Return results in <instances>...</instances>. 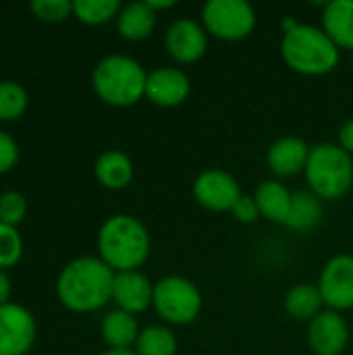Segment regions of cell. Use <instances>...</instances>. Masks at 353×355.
<instances>
[{
    "label": "cell",
    "mask_w": 353,
    "mask_h": 355,
    "mask_svg": "<svg viewBox=\"0 0 353 355\" xmlns=\"http://www.w3.org/2000/svg\"><path fill=\"white\" fill-rule=\"evenodd\" d=\"M114 270L94 256L71 260L58 275L56 295L73 312H94L112 300Z\"/></svg>",
    "instance_id": "cell-1"
},
{
    "label": "cell",
    "mask_w": 353,
    "mask_h": 355,
    "mask_svg": "<svg viewBox=\"0 0 353 355\" xmlns=\"http://www.w3.org/2000/svg\"><path fill=\"white\" fill-rule=\"evenodd\" d=\"M281 56L285 64L306 77H322L339 67L341 50L322 27L287 21L283 23Z\"/></svg>",
    "instance_id": "cell-2"
},
{
    "label": "cell",
    "mask_w": 353,
    "mask_h": 355,
    "mask_svg": "<svg viewBox=\"0 0 353 355\" xmlns=\"http://www.w3.org/2000/svg\"><path fill=\"white\" fill-rule=\"evenodd\" d=\"M98 252L114 272L139 270L152 252V237L139 218L114 214L98 231Z\"/></svg>",
    "instance_id": "cell-3"
},
{
    "label": "cell",
    "mask_w": 353,
    "mask_h": 355,
    "mask_svg": "<svg viewBox=\"0 0 353 355\" xmlns=\"http://www.w3.org/2000/svg\"><path fill=\"white\" fill-rule=\"evenodd\" d=\"M148 73L139 60L127 54L104 56L92 73V85L102 102L127 108L146 98Z\"/></svg>",
    "instance_id": "cell-4"
},
{
    "label": "cell",
    "mask_w": 353,
    "mask_h": 355,
    "mask_svg": "<svg viewBox=\"0 0 353 355\" xmlns=\"http://www.w3.org/2000/svg\"><path fill=\"white\" fill-rule=\"evenodd\" d=\"M304 175L314 196L325 202H337L352 191L353 158L339 144H316L310 148Z\"/></svg>",
    "instance_id": "cell-5"
},
{
    "label": "cell",
    "mask_w": 353,
    "mask_h": 355,
    "mask_svg": "<svg viewBox=\"0 0 353 355\" xmlns=\"http://www.w3.org/2000/svg\"><path fill=\"white\" fill-rule=\"evenodd\" d=\"M152 308L164 322L183 327L198 320L204 308V300L196 283L185 277L171 275L154 283Z\"/></svg>",
    "instance_id": "cell-6"
},
{
    "label": "cell",
    "mask_w": 353,
    "mask_h": 355,
    "mask_svg": "<svg viewBox=\"0 0 353 355\" xmlns=\"http://www.w3.org/2000/svg\"><path fill=\"white\" fill-rule=\"evenodd\" d=\"M256 23V8L246 0H208L202 8L206 33L223 42H241L250 37Z\"/></svg>",
    "instance_id": "cell-7"
},
{
    "label": "cell",
    "mask_w": 353,
    "mask_h": 355,
    "mask_svg": "<svg viewBox=\"0 0 353 355\" xmlns=\"http://www.w3.org/2000/svg\"><path fill=\"white\" fill-rule=\"evenodd\" d=\"M191 193L193 200L210 212H231L237 200L243 196L239 181L231 173L221 168L202 171L193 179Z\"/></svg>",
    "instance_id": "cell-8"
},
{
    "label": "cell",
    "mask_w": 353,
    "mask_h": 355,
    "mask_svg": "<svg viewBox=\"0 0 353 355\" xmlns=\"http://www.w3.org/2000/svg\"><path fill=\"white\" fill-rule=\"evenodd\" d=\"M318 291L327 310L345 312L353 308V256L337 254L333 256L320 272Z\"/></svg>",
    "instance_id": "cell-9"
},
{
    "label": "cell",
    "mask_w": 353,
    "mask_h": 355,
    "mask_svg": "<svg viewBox=\"0 0 353 355\" xmlns=\"http://www.w3.org/2000/svg\"><path fill=\"white\" fill-rule=\"evenodd\" d=\"M35 341V320L21 304L0 306V355H23Z\"/></svg>",
    "instance_id": "cell-10"
},
{
    "label": "cell",
    "mask_w": 353,
    "mask_h": 355,
    "mask_svg": "<svg viewBox=\"0 0 353 355\" xmlns=\"http://www.w3.org/2000/svg\"><path fill=\"white\" fill-rule=\"evenodd\" d=\"M164 48L175 62L193 64L208 50V33L204 25L193 19H177L164 33Z\"/></svg>",
    "instance_id": "cell-11"
},
{
    "label": "cell",
    "mask_w": 353,
    "mask_h": 355,
    "mask_svg": "<svg viewBox=\"0 0 353 355\" xmlns=\"http://www.w3.org/2000/svg\"><path fill=\"white\" fill-rule=\"evenodd\" d=\"M352 339V331L341 312L322 310L308 324V345L314 355H341Z\"/></svg>",
    "instance_id": "cell-12"
},
{
    "label": "cell",
    "mask_w": 353,
    "mask_h": 355,
    "mask_svg": "<svg viewBox=\"0 0 353 355\" xmlns=\"http://www.w3.org/2000/svg\"><path fill=\"white\" fill-rule=\"evenodd\" d=\"M191 92L189 75L179 67H158L148 73L146 98L160 108L181 106Z\"/></svg>",
    "instance_id": "cell-13"
},
{
    "label": "cell",
    "mask_w": 353,
    "mask_h": 355,
    "mask_svg": "<svg viewBox=\"0 0 353 355\" xmlns=\"http://www.w3.org/2000/svg\"><path fill=\"white\" fill-rule=\"evenodd\" d=\"M154 300V285L150 279L139 270H125L114 272L112 285V302L119 310L129 314H141L152 306Z\"/></svg>",
    "instance_id": "cell-14"
},
{
    "label": "cell",
    "mask_w": 353,
    "mask_h": 355,
    "mask_svg": "<svg viewBox=\"0 0 353 355\" xmlns=\"http://www.w3.org/2000/svg\"><path fill=\"white\" fill-rule=\"evenodd\" d=\"M310 146L302 137H279L266 150V164L277 177H295L306 171Z\"/></svg>",
    "instance_id": "cell-15"
},
{
    "label": "cell",
    "mask_w": 353,
    "mask_h": 355,
    "mask_svg": "<svg viewBox=\"0 0 353 355\" xmlns=\"http://www.w3.org/2000/svg\"><path fill=\"white\" fill-rule=\"evenodd\" d=\"M291 198L293 193L281 181H275V179L262 181L254 191V200L258 204L260 216L279 225H285L289 218Z\"/></svg>",
    "instance_id": "cell-16"
},
{
    "label": "cell",
    "mask_w": 353,
    "mask_h": 355,
    "mask_svg": "<svg viewBox=\"0 0 353 355\" xmlns=\"http://www.w3.org/2000/svg\"><path fill=\"white\" fill-rule=\"evenodd\" d=\"M322 29L339 50H353V0H333L325 4Z\"/></svg>",
    "instance_id": "cell-17"
},
{
    "label": "cell",
    "mask_w": 353,
    "mask_h": 355,
    "mask_svg": "<svg viewBox=\"0 0 353 355\" xmlns=\"http://www.w3.org/2000/svg\"><path fill=\"white\" fill-rule=\"evenodd\" d=\"M94 173H96V179L100 181V185H104L108 189H125L133 181L135 166L125 152L106 150L104 154L98 156V160L94 164Z\"/></svg>",
    "instance_id": "cell-18"
},
{
    "label": "cell",
    "mask_w": 353,
    "mask_h": 355,
    "mask_svg": "<svg viewBox=\"0 0 353 355\" xmlns=\"http://www.w3.org/2000/svg\"><path fill=\"white\" fill-rule=\"evenodd\" d=\"M100 333L110 349H133L141 329L133 314L117 308L104 316Z\"/></svg>",
    "instance_id": "cell-19"
},
{
    "label": "cell",
    "mask_w": 353,
    "mask_h": 355,
    "mask_svg": "<svg viewBox=\"0 0 353 355\" xmlns=\"http://www.w3.org/2000/svg\"><path fill=\"white\" fill-rule=\"evenodd\" d=\"M156 27V12L150 8L148 2H131L121 8L117 17L119 33L129 42L146 40Z\"/></svg>",
    "instance_id": "cell-20"
},
{
    "label": "cell",
    "mask_w": 353,
    "mask_h": 355,
    "mask_svg": "<svg viewBox=\"0 0 353 355\" xmlns=\"http://www.w3.org/2000/svg\"><path fill=\"white\" fill-rule=\"evenodd\" d=\"M322 200L312 191H295L291 198V210L287 218V227L295 233H312L322 223Z\"/></svg>",
    "instance_id": "cell-21"
},
{
    "label": "cell",
    "mask_w": 353,
    "mask_h": 355,
    "mask_svg": "<svg viewBox=\"0 0 353 355\" xmlns=\"http://www.w3.org/2000/svg\"><path fill=\"white\" fill-rule=\"evenodd\" d=\"M322 295L318 291V285L312 283H300L291 287L285 295L283 308L293 320H314L322 312Z\"/></svg>",
    "instance_id": "cell-22"
},
{
    "label": "cell",
    "mask_w": 353,
    "mask_h": 355,
    "mask_svg": "<svg viewBox=\"0 0 353 355\" xmlns=\"http://www.w3.org/2000/svg\"><path fill=\"white\" fill-rule=\"evenodd\" d=\"M133 349L137 355H177L179 341L169 327L152 324L141 329Z\"/></svg>",
    "instance_id": "cell-23"
},
{
    "label": "cell",
    "mask_w": 353,
    "mask_h": 355,
    "mask_svg": "<svg viewBox=\"0 0 353 355\" xmlns=\"http://www.w3.org/2000/svg\"><path fill=\"white\" fill-rule=\"evenodd\" d=\"M119 0H73V12L87 25H102L117 19L121 12Z\"/></svg>",
    "instance_id": "cell-24"
},
{
    "label": "cell",
    "mask_w": 353,
    "mask_h": 355,
    "mask_svg": "<svg viewBox=\"0 0 353 355\" xmlns=\"http://www.w3.org/2000/svg\"><path fill=\"white\" fill-rule=\"evenodd\" d=\"M27 89L12 79L0 81V121H12L27 108Z\"/></svg>",
    "instance_id": "cell-25"
},
{
    "label": "cell",
    "mask_w": 353,
    "mask_h": 355,
    "mask_svg": "<svg viewBox=\"0 0 353 355\" xmlns=\"http://www.w3.org/2000/svg\"><path fill=\"white\" fill-rule=\"evenodd\" d=\"M23 252V239L17 231V227L0 223V268H8L17 264Z\"/></svg>",
    "instance_id": "cell-26"
},
{
    "label": "cell",
    "mask_w": 353,
    "mask_h": 355,
    "mask_svg": "<svg viewBox=\"0 0 353 355\" xmlns=\"http://www.w3.org/2000/svg\"><path fill=\"white\" fill-rule=\"evenodd\" d=\"M27 214V200L21 191L8 189L0 196V223L17 227Z\"/></svg>",
    "instance_id": "cell-27"
},
{
    "label": "cell",
    "mask_w": 353,
    "mask_h": 355,
    "mask_svg": "<svg viewBox=\"0 0 353 355\" xmlns=\"http://www.w3.org/2000/svg\"><path fill=\"white\" fill-rule=\"evenodd\" d=\"M29 6L44 21H62L73 12V0H31Z\"/></svg>",
    "instance_id": "cell-28"
},
{
    "label": "cell",
    "mask_w": 353,
    "mask_h": 355,
    "mask_svg": "<svg viewBox=\"0 0 353 355\" xmlns=\"http://www.w3.org/2000/svg\"><path fill=\"white\" fill-rule=\"evenodd\" d=\"M19 160V146L15 137L0 129V173L10 171Z\"/></svg>",
    "instance_id": "cell-29"
},
{
    "label": "cell",
    "mask_w": 353,
    "mask_h": 355,
    "mask_svg": "<svg viewBox=\"0 0 353 355\" xmlns=\"http://www.w3.org/2000/svg\"><path fill=\"white\" fill-rule=\"evenodd\" d=\"M231 214L235 216V220H239V223H243V225H252V223H256L258 218H262V216H260V210H258V204H256V200H254V196H246V193L237 200V204L233 206Z\"/></svg>",
    "instance_id": "cell-30"
},
{
    "label": "cell",
    "mask_w": 353,
    "mask_h": 355,
    "mask_svg": "<svg viewBox=\"0 0 353 355\" xmlns=\"http://www.w3.org/2000/svg\"><path fill=\"white\" fill-rule=\"evenodd\" d=\"M339 146L353 158V119L345 121L339 129Z\"/></svg>",
    "instance_id": "cell-31"
},
{
    "label": "cell",
    "mask_w": 353,
    "mask_h": 355,
    "mask_svg": "<svg viewBox=\"0 0 353 355\" xmlns=\"http://www.w3.org/2000/svg\"><path fill=\"white\" fill-rule=\"evenodd\" d=\"M8 297H10V279H8V275L0 268V306L8 304Z\"/></svg>",
    "instance_id": "cell-32"
},
{
    "label": "cell",
    "mask_w": 353,
    "mask_h": 355,
    "mask_svg": "<svg viewBox=\"0 0 353 355\" xmlns=\"http://www.w3.org/2000/svg\"><path fill=\"white\" fill-rule=\"evenodd\" d=\"M146 2L150 4V8H152L154 12H158V10H169V8L177 6L175 0H146Z\"/></svg>",
    "instance_id": "cell-33"
},
{
    "label": "cell",
    "mask_w": 353,
    "mask_h": 355,
    "mask_svg": "<svg viewBox=\"0 0 353 355\" xmlns=\"http://www.w3.org/2000/svg\"><path fill=\"white\" fill-rule=\"evenodd\" d=\"M100 355H137L135 349H106Z\"/></svg>",
    "instance_id": "cell-34"
},
{
    "label": "cell",
    "mask_w": 353,
    "mask_h": 355,
    "mask_svg": "<svg viewBox=\"0 0 353 355\" xmlns=\"http://www.w3.org/2000/svg\"><path fill=\"white\" fill-rule=\"evenodd\" d=\"M352 339H353V331H352Z\"/></svg>",
    "instance_id": "cell-35"
}]
</instances>
